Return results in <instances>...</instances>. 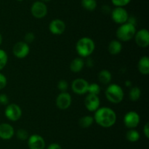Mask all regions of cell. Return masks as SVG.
<instances>
[{"label":"cell","mask_w":149,"mask_h":149,"mask_svg":"<svg viewBox=\"0 0 149 149\" xmlns=\"http://www.w3.org/2000/svg\"><path fill=\"white\" fill-rule=\"evenodd\" d=\"M71 86L74 93L78 95H83L87 93L89 83L85 79L78 77L73 80Z\"/></svg>","instance_id":"obj_10"},{"label":"cell","mask_w":149,"mask_h":149,"mask_svg":"<svg viewBox=\"0 0 149 149\" xmlns=\"http://www.w3.org/2000/svg\"><path fill=\"white\" fill-rule=\"evenodd\" d=\"M27 141L29 149H45L46 146L45 139L37 134L29 136Z\"/></svg>","instance_id":"obj_13"},{"label":"cell","mask_w":149,"mask_h":149,"mask_svg":"<svg viewBox=\"0 0 149 149\" xmlns=\"http://www.w3.org/2000/svg\"><path fill=\"white\" fill-rule=\"evenodd\" d=\"M23 111L21 108L17 104L9 103L6 105L4 110V115L6 118L10 121H17L22 117Z\"/></svg>","instance_id":"obj_5"},{"label":"cell","mask_w":149,"mask_h":149,"mask_svg":"<svg viewBox=\"0 0 149 149\" xmlns=\"http://www.w3.org/2000/svg\"><path fill=\"white\" fill-rule=\"evenodd\" d=\"M141 117L136 111H128L123 118V122L127 129H135L140 124Z\"/></svg>","instance_id":"obj_8"},{"label":"cell","mask_w":149,"mask_h":149,"mask_svg":"<svg viewBox=\"0 0 149 149\" xmlns=\"http://www.w3.org/2000/svg\"><path fill=\"white\" fill-rule=\"evenodd\" d=\"M7 84V79L6 76L0 72V90H2L6 87Z\"/></svg>","instance_id":"obj_31"},{"label":"cell","mask_w":149,"mask_h":149,"mask_svg":"<svg viewBox=\"0 0 149 149\" xmlns=\"http://www.w3.org/2000/svg\"><path fill=\"white\" fill-rule=\"evenodd\" d=\"M2 42H3V37H2V35H1V34L0 33V46L1 45Z\"/></svg>","instance_id":"obj_38"},{"label":"cell","mask_w":149,"mask_h":149,"mask_svg":"<svg viewBox=\"0 0 149 149\" xmlns=\"http://www.w3.org/2000/svg\"><path fill=\"white\" fill-rule=\"evenodd\" d=\"M100 100L97 95L87 93L84 99V106L90 112H95L100 108Z\"/></svg>","instance_id":"obj_14"},{"label":"cell","mask_w":149,"mask_h":149,"mask_svg":"<svg viewBox=\"0 0 149 149\" xmlns=\"http://www.w3.org/2000/svg\"><path fill=\"white\" fill-rule=\"evenodd\" d=\"M8 62V55L4 50L0 48V71L3 70Z\"/></svg>","instance_id":"obj_26"},{"label":"cell","mask_w":149,"mask_h":149,"mask_svg":"<svg viewBox=\"0 0 149 149\" xmlns=\"http://www.w3.org/2000/svg\"><path fill=\"white\" fill-rule=\"evenodd\" d=\"M95 122L94 118L91 115H84L79 120V125L83 129H87L91 127Z\"/></svg>","instance_id":"obj_21"},{"label":"cell","mask_w":149,"mask_h":149,"mask_svg":"<svg viewBox=\"0 0 149 149\" xmlns=\"http://www.w3.org/2000/svg\"><path fill=\"white\" fill-rule=\"evenodd\" d=\"M47 149H63V148L61 147V145L58 144V143H52L48 145Z\"/></svg>","instance_id":"obj_33"},{"label":"cell","mask_w":149,"mask_h":149,"mask_svg":"<svg viewBox=\"0 0 149 149\" xmlns=\"http://www.w3.org/2000/svg\"><path fill=\"white\" fill-rule=\"evenodd\" d=\"M105 95L108 101L113 104H119L123 100L125 93L123 89L119 85L112 83L106 88Z\"/></svg>","instance_id":"obj_3"},{"label":"cell","mask_w":149,"mask_h":149,"mask_svg":"<svg viewBox=\"0 0 149 149\" xmlns=\"http://www.w3.org/2000/svg\"><path fill=\"white\" fill-rule=\"evenodd\" d=\"M47 7L46 4L42 1H36L31 7V13L32 15L37 19H42L47 14Z\"/></svg>","instance_id":"obj_7"},{"label":"cell","mask_w":149,"mask_h":149,"mask_svg":"<svg viewBox=\"0 0 149 149\" xmlns=\"http://www.w3.org/2000/svg\"><path fill=\"white\" fill-rule=\"evenodd\" d=\"M81 4L83 8L87 11H94L97 4L96 0H81Z\"/></svg>","instance_id":"obj_24"},{"label":"cell","mask_w":149,"mask_h":149,"mask_svg":"<svg viewBox=\"0 0 149 149\" xmlns=\"http://www.w3.org/2000/svg\"><path fill=\"white\" fill-rule=\"evenodd\" d=\"M143 131V134H144V135L146 136V138H149V124H148V122L146 123Z\"/></svg>","instance_id":"obj_35"},{"label":"cell","mask_w":149,"mask_h":149,"mask_svg":"<svg viewBox=\"0 0 149 149\" xmlns=\"http://www.w3.org/2000/svg\"><path fill=\"white\" fill-rule=\"evenodd\" d=\"M132 0H111V3L115 7H124L127 5Z\"/></svg>","instance_id":"obj_29"},{"label":"cell","mask_w":149,"mask_h":149,"mask_svg":"<svg viewBox=\"0 0 149 149\" xmlns=\"http://www.w3.org/2000/svg\"><path fill=\"white\" fill-rule=\"evenodd\" d=\"M13 55L17 58H25L30 53V47L29 44L24 41H19L16 42L13 48Z\"/></svg>","instance_id":"obj_9"},{"label":"cell","mask_w":149,"mask_h":149,"mask_svg":"<svg viewBox=\"0 0 149 149\" xmlns=\"http://www.w3.org/2000/svg\"><path fill=\"white\" fill-rule=\"evenodd\" d=\"M16 137L18 140H22V141H25V140H27L29 138V132L26 129H19L16 131Z\"/></svg>","instance_id":"obj_27"},{"label":"cell","mask_w":149,"mask_h":149,"mask_svg":"<svg viewBox=\"0 0 149 149\" xmlns=\"http://www.w3.org/2000/svg\"><path fill=\"white\" fill-rule=\"evenodd\" d=\"M65 22L61 19H53L49 24V30L52 34L61 35L64 33L65 30Z\"/></svg>","instance_id":"obj_15"},{"label":"cell","mask_w":149,"mask_h":149,"mask_svg":"<svg viewBox=\"0 0 149 149\" xmlns=\"http://www.w3.org/2000/svg\"><path fill=\"white\" fill-rule=\"evenodd\" d=\"M125 84V86H127V87H131V86H132V82H131L130 80H126Z\"/></svg>","instance_id":"obj_37"},{"label":"cell","mask_w":149,"mask_h":149,"mask_svg":"<svg viewBox=\"0 0 149 149\" xmlns=\"http://www.w3.org/2000/svg\"><path fill=\"white\" fill-rule=\"evenodd\" d=\"M9 104V97L5 93H0V105H7Z\"/></svg>","instance_id":"obj_32"},{"label":"cell","mask_w":149,"mask_h":149,"mask_svg":"<svg viewBox=\"0 0 149 149\" xmlns=\"http://www.w3.org/2000/svg\"><path fill=\"white\" fill-rule=\"evenodd\" d=\"M97 78L100 83L102 84L108 85L111 83L112 80V74L110 71L107 70H100V72L98 73Z\"/></svg>","instance_id":"obj_20"},{"label":"cell","mask_w":149,"mask_h":149,"mask_svg":"<svg viewBox=\"0 0 149 149\" xmlns=\"http://www.w3.org/2000/svg\"><path fill=\"white\" fill-rule=\"evenodd\" d=\"M138 69L142 74L148 75L149 74V58L147 56L140 58L138 63Z\"/></svg>","instance_id":"obj_18"},{"label":"cell","mask_w":149,"mask_h":149,"mask_svg":"<svg viewBox=\"0 0 149 149\" xmlns=\"http://www.w3.org/2000/svg\"><path fill=\"white\" fill-rule=\"evenodd\" d=\"M135 43L141 48H148L149 45V32L146 29H142L137 31L134 36Z\"/></svg>","instance_id":"obj_12"},{"label":"cell","mask_w":149,"mask_h":149,"mask_svg":"<svg viewBox=\"0 0 149 149\" xmlns=\"http://www.w3.org/2000/svg\"><path fill=\"white\" fill-rule=\"evenodd\" d=\"M141 134L135 129H130L126 133V138L130 143H135L140 140Z\"/></svg>","instance_id":"obj_22"},{"label":"cell","mask_w":149,"mask_h":149,"mask_svg":"<svg viewBox=\"0 0 149 149\" xmlns=\"http://www.w3.org/2000/svg\"><path fill=\"white\" fill-rule=\"evenodd\" d=\"M58 89L61 92H65L68 89V83L65 80H61L58 83Z\"/></svg>","instance_id":"obj_28"},{"label":"cell","mask_w":149,"mask_h":149,"mask_svg":"<svg viewBox=\"0 0 149 149\" xmlns=\"http://www.w3.org/2000/svg\"><path fill=\"white\" fill-rule=\"evenodd\" d=\"M100 91H101V88H100V86H99L97 83H89L88 89H87V93L97 95V96H98L100 93Z\"/></svg>","instance_id":"obj_25"},{"label":"cell","mask_w":149,"mask_h":149,"mask_svg":"<svg viewBox=\"0 0 149 149\" xmlns=\"http://www.w3.org/2000/svg\"><path fill=\"white\" fill-rule=\"evenodd\" d=\"M35 39V35L33 32H29L25 34L24 36V42H26V43H32V42L34 41Z\"/></svg>","instance_id":"obj_30"},{"label":"cell","mask_w":149,"mask_h":149,"mask_svg":"<svg viewBox=\"0 0 149 149\" xmlns=\"http://www.w3.org/2000/svg\"><path fill=\"white\" fill-rule=\"evenodd\" d=\"M101 10L104 14H109V13H111V9L107 4H105V5L102 6Z\"/></svg>","instance_id":"obj_36"},{"label":"cell","mask_w":149,"mask_h":149,"mask_svg":"<svg viewBox=\"0 0 149 149\" xmlns=\"http://www.w3.org/2000/svg\"><path fill=\"white\" fill-rule=\"evenodd\" d=\"M112 20L117 24H123L127 21L129 14L125 7H116L111 12Z\"/></svg>","instance_id":"obj_6"},{"label":"cell","mask_w":149,"mask_h":149,"mask_svg":"<svg viewBox=\"0 0 149 149\" xmlns=\"http://www.w3.org/2000/svg\"><path fill=\"white\" fill-rule=\"evenodd\" d=\"M17 1H23V0H17Z\"/></svg>","instance_id":"obj_40"},{"label":"cell","mask_w":149,"mask_h":149,"mask_svg":"<svg viewBox=\"0 0 149 149\" xmlns=\"http://www.w3.org/2000/svg\"><path fill=\"white\" fill-rule=\"evenodd\" d=\"M15 129L11 124L8 123L0 124V138L4 140H9L14 137Z\"/></svg>","instance_id":"obj_16"},{"label":"cell","mask_w":149,"mask_h":149,"mask_svg":"<svg viewBox=\"0 0 149 149\" xmlns=\"http://www.w3.org/2000/svg\"><path fill=\"white\" fill-rule=\"evenodd\" d=\"M84 64H85V65L87 66V67H93V65H94V61H93V58H90V57L89 56V57H87V59H86V61H84Z\"/></svg>","instance_id":"obj_34"},{"label":"cell","mask_w":149,"mask_h":149,"mask_svg":"<svg viewBox=\"0 0 149 149\" xmlns=\"http://www.w3.org/2000/svg\"><path fill=\"white\" fill-rule=\"evenodd\" d=\"M95 49V43L92 38L88 37H81L76 44V51L81 58L90 56Z\"/></svg>","instance_id":"obj_2"},{"label":"cell","mask_w":149,"mask_h":149,"mask_svg":"<svg viewBox=\"0 0 149 149\" xmlns=\"http://www.w3.org/2000/svg\"><path fill=\"white\" fill-rule=\"evenodd\" d=\"M136 32V26L126 22L121 24L116 29V35L118 40L120 42H128L134 38Z\"/></svg>","instance_id":"obj_4"},{"label":"cell","mask_w":149,"mask_h":149,"mask_svg":"<svg viewBox=\"0 0 149 149\" xmlns=\"http://www.w3.org/2000/svg\"><path fill=\"white\" fill-rule=\"evenodd\" d=\"M94 121L100 127L103 128H110L116 122V113L112 108L109 107H101L95 111Z\"/></svg>","instance_id":"obj_1"},{"label":"cell","mask_w":149,"mask_h":149,"mask_svg":"<svg viewBox=\"0 0 149 149\" xmlns=\"http://www.w3.org/2000/svg\"><path fill=\"white\" fill-rule=\"evenodd\" d=\"M85 64L84 60L81 57H77L74 58L70 63V70L73 72H79L84 69Z\"/></svg>","instance_id":"obj_17"},{"label":"cell","mask_w":149,"mask_h":149,"mask_svg":"<svg viewBox=\"0 0 149 149\" xmlns=\"http://www.w3.org/2000/svg\"><path fill=\"white\" fill-rule=\"evenodd\" d=\"M122 44L118 39H113L108 45V51L111 55H118L122 52Z\"/></svg>","instance_id":"obj_19"},{"label":"cell","mask_w":149,"mask_h":149,"mask_svg":"<svg viewBox=\"0 0 149 149\" xmlns=\"http://www.w3.org/2000/svg\"><path fill=\"white\" fill-rule=\"evenodd\" d=\"M71 103H72V97H71V94L67 91L61 92L58 95L56 100H55L56 106L58 107V109L62 110L69 108L71 105Z\"/></svg>","instance_id":"obj_11"},{"label":"cell","mask_w":149,"mask_h":149,"mask_svg":"<svg viewBox=\"0 0 149 149\" xmlns=\"http://www.w3.org/2000/svg\"><path fill=\"white\" fill-rule=\"evenodd\" d=\"M141 96V90L138 86L131 87L129 92V98L132 102H136L139 100Z\"/></svg>","instance_id":"obj_23"},{"label":"cell","mask_w":149,"mask_h":149,"mask_svg":"<svg viewBox=\"0 0 149 149\" xmlns=\"http://www.w3.org/2000/svg\"><path fill=\"white\" fill-rule=\"evenodd\" d=\"M40 1H43V2H45V3H46V2H49V1H50L51 0H40Z\"/></svg>","instance_id":"obj_39"}]
</instances>
